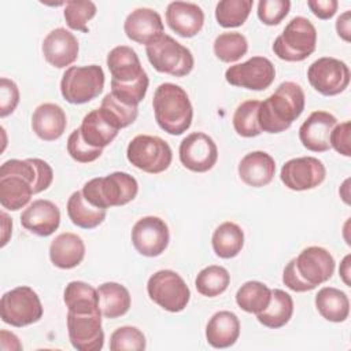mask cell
Listing matches in <instances>:
<instances>
[{
    "label": "cell",
    "instance_id": "32",
    "mask_svg": "<svg viewBox=\"0 0 351 351\" xmlns=\"http://www.w3.org/2000/svg\"><path fill=\"white\" fill-rule=\"evenodd\" d=\"M101 315L110 319L125 315L130 308V293L118 282H104L97 288Z\"/></svg>",
    "mask_w": 351,
    "mask_h": 351
},
{
    "label": "cell",
    "instance_id": "16",
    "mask_svg": "<svg viewBox=\"0 0 351 351\" xmlns=\"http://www.w3.org/2000/svg\"><path fill=\"white\" fill-rule=\"evenodd\" d=\"M178 155L182 166L188 170L206 173L217 163L218 148L208 134L193 132L181 141Z\"/></svg>",
    "mask_w": 351,
    "mask_h": 351
},
{
    "label": "cell",
    "instance_id": "27",
    "mask_svg": "<svg viewBox=\"0 0 351 351\" xmlns=\"http://www.w3.org/2000/svg\"><path fill=\"white\" fill-rule=\"evenodd\" d=\"M85 256V244L75 233H60L49 245V259L59 269H73Z\"/></svg>",
    "mask_w": 351,
    "mask_h": 351
},
{
    "label": "cell",
    "instance_id": "17",
    "mask_svg": "<svg viewBox=\"0 0 351 351\" xmlns=\"http://www.w3.org/2000/svg\"><path fill=\"white\" fill-rule=\"evenodd\" d=\"M67 330L71 346L78 351H99L104 344L101 313L78 314L67 311Z\"/></svg>",
    "mask_w": 351,
    "mask_h": 351
},
{
    "label": "cell",
    "instance_id": "34",
    "mask_svg": "<svg viewBox=\"0 0 351 351\" xmlns=\"http://www.w3.org/2000/svg\"><path fill=\"white\" fill-rule=\"evenodd\" d=\"M293 314V300L282 289H273L267 307L256 314V319L266 328L278 329L289 322Z\"/></svg>",
    "mask_w": 351,
    "mask_h": 351
},
{
    "label": "cell",
    "instance_id": "49",
    "mask_svg": "<svg viewBox=\"0 0 351 351\" xmlns=\"http://www.w3.org/2000/svg\"><path fill=\"white\" fill-rule=\"evenodd\" d=\"M337 34L347 43L351 41V12L344 11L336 21Z\"/></svg>",
    "mask_w": 351,
    "mask_h": 351
},
{
    "label": "cell",
    "instance_id": "15",
    "mask_svg": "<svg viewBox=\"0 0 351 351\" xmlns=\"http://www.w3.org/2000/svg\"><path fill=\"white\" fill-rule=\"evenodd\" d=\"M132 244L143 256L154 258L165 252L169 245L170 233L167 223L154 215L140 218L132 229Z\"/></svg>",
    "mask_w": 351,
    "mask_h": 351
},
{
    "label": "cell",
    "instance_id": "38",
    "mask_svg": "<svg viewBox=\"0 0 351 351\" xmlns=\"http://www.w3.org/2000/svg\"><path fill=\"white\" fill-rule=\"evenodd\" d=\"M215 56L225 63H233L241 59L248 51L247 38L239 32H226L217 36L213 44Z\"/></svg>",
    "mask_w": 351,
    "mask_h": 351
},
{
    "label": "cell",
    "instance_id": "45",
    "mask_svg": "<svg viewBox=\"0 0 351 351\" xmlns=\"http://www.w3.org/2000/svg\"><path fill=\"white\" fill-rule=\"evenodd\" d=\"M289 0H261L258 3V18L267 26L278 25L289 12Z\"/></svg>",
    "mask_w": 351,
    "mask_h": 351
},
{
    "label": "cell",
    "instance_id": "40",
    "mask_svg": "<svg viewBox=\"0 0 351 351\" xmlns=\"http://www.w3.org/2000/svg\"><path fill=\"white\" fill-rule=\"evenodd\" d=\"M99 110L101 111L104 118L118 130L132 125L138 115V107L128 106L114 97L111 93H107L104 96Z\"/></svg>",
    "mask_w": 351,
    "mask_h": 351
},
{
    "label": "cell",
    "instance_id": "33",
    "mask_svg": "<svg viewBox=\"0 0 351 351\" xmlns=\"http://www.w3.org/2000/svg\"><path fill=\"white\" fill-rule=\"evenodd\" d=\"M106 214V208L90 204L82 195V191L73 192L67 200V215L78 228L93 229L104 221Z\"/></svg>",
    "mask_w": 351,
    "mask_h": 351
},
{
    "label": "cell",
    "instance_id": "19",
    "mask_svg": "<svg viewBox=\"0 0 351 351\" xmlns=\"http://www.w3.org/2000/svg\"><path fill=\"white\" fill-rule=\"evenodd\" d=\"M337 119L328 111H314L299 128V138L304 148L313 152H325L330 148L329 136Z\"/></svg>",
    "mask_w": 351,
    "mask_h": 351
},
{
    "label": "cell",
    "instance_id": "39",
    "mask_svg": "<svg viewBox=\"0 0 351 351\" xmlns=\"http://www.w3.org/2000/svg\"><path fill=\"white\" fill-rule=\"evenodd\" d=\"M252 5V0H221L215 7V19L222 27H239L247 21Z\"/></svg>",
    "mask_w": 351,
    "mask_h": 351
},
{
    "label": "cell",
    "instance_id": "48",
    "mask_svg": "<svg viewBox=\"0 0 351 351\" xmlns=\"http://www.w3.org/2000/svg\"><path fill=\"white\" fill-rule=\"evenodd\" d=\"M307 5L310 11L319 19H330L339 7L336 0H308Z\"/></svg>",
    "mask_w": 351,
    "mask_h": 351
},
{
    "label": "cell",
    "instance_id": "26",
    "mask_svg": "<svg viewBox=\"0 0 351 351\" xmlns=\"http://www.w3.org/2000/svg\"><path fill=\"white\" fill-rule=\"evenodd\" d=\"M239 336L240 321L232 311H218L207 322L206 339L214 348H228L237 341Z\"/></svg>",
    "mask_w": 351,
    "mask_h": 351
},
{
    "label": "cell",
    "instance_id": "6",
    "mask_svg": "<svg viewBox=\"0 0 351 351\" xmlns=\"http://www.w3.org/2000/svg\"><path fill=\"white\" fill-rule=\"evenodd\" d=\"M317 47V30L304 16L292 18L273 43L274 55L285 62H302Z\"/></svg>",
    "mask_w": 351,
    "mask_h": 351
},
{
    "label": "cell",
    "instance_id": "7",
    "mask_svg": "<svg viewBox=\"0 0 351 351\" xmlns=\"http://www.w3.org/2000/svg\"><path fill=\"white\" fill-rule=\"evenodd\" d=\"M145 53L156 71L173 77L188 75L195 64L192 52L166 33L145 45Z\"/></svg>",
    "mask_w": 351,
    "mask_h": 351
},
{
    "label": "cell",
    "instance_id": "13",
    "mask_svg": "<svg viewBox=\"0 0 351 351\" xmlns=\"http://www.w3.org/2000/svg\"><path fill=\"white\" fill-rule=\"evenodd\" d=\"M276 78L274 64L263 56H252L244 63L230 66L225 71L228 84L251 90L267 89Z\"/></svg>",
    "mask_w": 351,
    "mask_h": 351
},
{
    "label": "cell",
    "instance_id": "9",
    "mask_svg": "<svg viewBox=\"0 0 351 351\" xmlns=\"http://www.w3.org/2000/svg\"><path fill=\"white\" fill-rule=\"evenodd\" d=\"M126 158L138 170L149 174H159L169 169L173 152L163 138L158 136L138 134L129 143Z\"/></svg>",
    "mask_w": 351,
    "mask_h": 351
},
{
    "label": "cell",
    "instance_id": "24",
    "mask_svg": "<svg viewBox=\"0 0 351 351\" xmlns=\"http://www.w3.org/2000/svg\"><path fill=\"white\" fill-rule=\"evenodd\" d=\"M66 126V114L55 103L40 104L32 115V129L44 141L58 140L64 133Z\"/></svg>",
    "mask_w": 351,
    "mask_h": 351
},
{
    "label": "cell",
    "instance_id": "46",
    "mask_svg": "<svg viewBox=\"0 0 351 351\" xmlns=\"http://www.w3.org/2000/svg\"><path fill=\"white\" fill-rule=\"evenodd\" d=\"M19 103V89L12 80L1 77L0 80V117L12 114Z\"/></svg>",
    "mask_w": 351,
    "mask_h": 351
},
{
    "label": "cell",
    "instance_id": "50",
    "mask_svg": "<svg viewBox=\"0 0 351 351\" xmlns=\"http://www.w3.org/2000/svg\"><path fill=\"white\" fill-rule=\"evenodd\" d=\"M350 255H347L344 259H343V262H341V266H340V276H341V278H343V281L346 282V285L347 287H351L350 284Z\"/></svg>",
    "mask_w": 351,
    "mask_h": 351
},
{
    "label": "cell",
    "instance_id": "11",
    "mask_svg": "<svg viewBox=\"0 0 351 351\" xmlns=\"http://www.w3.org/2000/svg\"><path fill=\"white\" fill-rule=\"evenodd\" d=\"M149 299L170 313L182 311L191 299V291L184 278L173 270H159L147 282Z\"/></svg>",
    "mask_w": 351,
    "mask_h": 351
},
{
    "label": "cell",
    "instance_id": "25",
    "mask_svg": "<svg viewBox=\"0 0 351 351\" xmlns=\"http://www.w3.org/2000/svg\"><path fill=\"white\" fill-rule=\"evenodd\" d=\"M34 195L32 182L19 173L0 171V203L3 208L18 211Z\"/></svg>",
    "mask_w": 351,
    "mask_h": 351
},
{
    "label": "cell",
    "instance_id": "36",
    "mask_svg": "<svg viewBox=\"0 0 351 351\" xmlns=\"http://www.w3.org/2000/svg\"><path fill=\"white\" fill-rule=\"evenodd\" d=\"M271 298V289L261 281H247L236 292V303L245 313H262Z\"/></svg>",
    "mask_w": 351,
    "mask_h": 351
},
{
    "label": "cell",
    "instance_id": "37",
    "mask_svg": "<svg viewBox=\"0 0 351 351\" xmlns=\"http://www.w3.org/2000/svg\"><path fill=\"white\" fill-rule=\"evenodd\" d=\"M230 282L229 271L217 265L207 266L199 271L195 278V287L197 292L207 298H215L223 293Z\"/></svg>",
    "mask_w": 351,
    "mask_h": 351
},
{
    "label": "cell",
    "instance_id": "43",
    "mask_svg": "<svg viewBox=\"0 0 351 351\" xmlns=\"http://www.w3.org/2000/svg\"><path fill=\"white\" fill-rule=\"evenodd\" d=\"M145 346V336L136 326H121L110 337L111 351H143Z\"/></svg>",
    "mask_w": 351,
    "mask_h": 351
},
{
    "label": "cell",
    "instance_id": "8",
    "mask_svg": "<svg viewBox=\"0 0 351 351\" xmlns=\"http://www.w3.org/2000/svg\"><path fill=\"white\" fill-rule=\"evenodd\" d=\"M103 88L104 71L97 64L70 66L60 81V93L71 104H84L96 99Z\"/></svg>",
    "mask_w": 351,
    "mask_h": 351
},
{
    "label": "cell",
    "instance_id": "44",
    "mask_svg": "<svg viewBox=\"0 0 351 351\" xmlns=\"http://www.w3.org/2000/svg\"><path fill=\"white\" fill-rule=\"evenodd\" d=\"M67 152L75 162L90 163V162L96 160L97 158H100L103 149L89 145L82 138L81 130L78 128V129H74L67 138Z\"/></svg>",
    "mask_w": 351,
    "mask_h": 351
},
{
    "label": "cell",
    "instance_id": "2",
    "mask_svg": "<svg viewBox=\"0 0 351 351\" xmlns=\"http://www.w3.org/2000/svg\"><path fill=\"white\" fill-rule=\"evenodd\" d=\"M304 103V92L299 84L292 81L280 84L274 93L259 104L258 123L261 130L266 133L285 132L302 115Z\"/></svg>",
    "mask_w": 351,
    "mask_h": 351
},
{
    "label": "cell",
    "instance_id": "31",
    "mask_svg": "<svg viewBox=\"0 0 351 351\" xmlns=\"http://www.w3.org/2000/svg\"><path fill=\"white\" fill-rule=\"evenodd\" d=\"M315 307L322 318L330 322H344L350 314V300L346 292L324 287L315 295Z\"/></svg>",
    "mask_w": 351,
    "mask_h": 351
},
{
    "label": "cell",
    "instance_id": "29",
    "mask_svg": "<svg viewBox=\"0 0 351 351\" xmlns=\"http://www.w3.org/2000/svg\"><path fill=\"white\" fill-rule=\"evenodd\" d=\"M80 130H81L82 138L89 145L95 148H101V149L107 147L110 143H112V140L117 137L119 132L104 118V115L99 108L92 110L84 117Z\"/></svg>",
    "mask_w": 351,
    "mask_h": 351
},
{
    "label": "cell",
    "instance_id": "22",
    "mask_svg": "<svg viewBox=\"0 0 351 351\" xmlns=\"http://www.w3.org/2000/svg\"><path fill=\"white\" fill-rule=\"evenodd\" d=\"M166 22L176 34L189 38L202 30L204 12L195 3L171 1L166 8Z\"/></svg>",
    "mask_w": 351,
    "mask_h": 351
},
{
    "label": "cell",
    "instance_id": "41",
    "mask_svg": "<svg viewBox=\"0 0 351 351\" xmlns=\"http://www.w3.org/2000/svg\"><path fill=\"white\" fill-rule=\"evenodd\" d=\"M259 100H245L236 108L233 114V128L241 137H255L262 133L258 123Z\"/></svg>",
    "mask_w": 351,
    "mask_h": 351
},
{
    "label": "cell",
    "instance_id": "10",
    "mask_svg": "<svg viewBox=\"0 0 351 351\" xmlns=\"http://www.w3.org/2000/svg\"><path fill=\"white\" fill-rule=\"evenodd\" d=\"M43 304L38 295L26 285L16 287L1 296L0 315L3 322L22 328L32 325L43 317Z\"/></svg>",
    "mask_w": 351,
    "mask_h": 351
},
{
    "label": "cell",
    "instance_id": "30",
    "mask_svg": "<svg viewBox=\"0 0 351 351\" xmlns=\"http://www.w3.org/2000/svg\"><path fill=\"white\" fill-rule=\"evenodd\" d=\"M67 311L78 314L101 313L99 306L97 289L84 281H71L66 285L63 293Z\"/></svg>",
    "mask_w": 351,
    "mask_h": 351
},
{
    "label": "cell",
    "instance_id": "5",
    "mask_svg": "<svg viewBox=\"0 0 351 351\" xmlns=\"http://www.w3.org/2000/svg\"><path fill=\"white\" fill-rule=\"evenodd\" d=\"M138 192V184L134 177L123 171H114L106 177L89 180L82 186L85 199L100 208L123 206L132 202Z\"/></svg>",
    "mask_w": 351,
    "mask_h": 351
},
{
    "label": "cell",
    "instance_id": "12",
    "mask_svg": "<svg viewBox=\"0 0 351 351\" xmlns=\"http://www.w3.org/2000/svg\"><path fill=\"white\" fill-rule=\"evenodd\" d=\"M310 85L324 96H336L350 84L348 66L336 58L324 56L314 60L307 69Z\"/></svg>",
    "mask_w": 351,
    "mask_h": 351
},
{
    "label": "cell",
    "instance_id": "1",
    "mask_svg": "<svg viewBox=\"0 0 351 351\" xmlns=\"http://www.w3.org/2000/svg\"><path fill=\"white\" fill-rule=\"evenodd\" d=\"M107 67L111 73V95L128 106L137 107L145 97L148 75L141 67L134 49L118 45L107 55Z\"/></svg>",
    "mask_w": 351,
    "mask_h": 351
},
{
    "label": "cell",
    "instance_id": "47",
    "mask_svg": "<svg viewBox=\"0 0 351 351\" xmlns=\"http://www.w3.org/2000/svg\"><path fill=\"white\" fill-rule=\"evenodd\" d=\"M350 133H351V122L346 121L340 125H336L329 136L330 147H333L340 155L351 156L350 148Z\"/></svg>",
    "mask_w": 351,
    "mask_h": 351
},
{
    "label": "cell",
    "instance_id": "3",
    "mask_svg": "<svg viewBox=\"0 0 351 351\" xmlns=\"http://www.w3.org/2000/svg\"><path fill=\"white\" fill-rule=\"evenodd\" d=\"M333 271L335 259L332 254L322 247L311 245L289 261L282 271V282L291 291L307 292L326 282Z\"/></svg>",
    "mask_w": 351,
    "mask_h": 351
},
{
    "label": "cell",
    "instance_id": "35",
    "mask_svg": "<svg viewBox=\"0 0 351 351\" xmlns=\"http://www.w3.org/2000/svg\"><path fill=\"white\" fill-rule=\"evenodd\" d=\"M211 244L217 256L230 259L241 251L244 245V233L237 223L226 221L214 230Z\"/></svg>",
    "mask_w": 351,
    "mask_h": 351
},
{
    "label": "cell",
    "instance_id": "21",
    "mask_svg": "<svg viewBox=\"0 0 351 351\" xmlns=\"http://www.w3.org/2000/svg\"><path fill=\"white\" fill-rule=\"evenodd\" d=\"M123 30L129 40L148 45L163 34V22L155 10L136 8L126 16Z\"/></svg>",
    "mask_w": 351,
    "mask_h": 351
},
{
    "label": "cell",
    "instance_id": "18",
    "mask_svg": "<svg viewBox=\"0 0 351 351\" xmlns=\"http://www.w3.org/2000/svg\"><path fill=\"white\" fill-rule=\"evenodd\" d=\"M41 49L45 60L51 66L64 69L77 60L80 45L71 32L64 27H58L45 36Z\"/></svg>",
    "mask_w": 351,
    "mask_h": 351
},
{
    "label": "cell",
    "instance_id": "23",
    "mask_svg": "<svg viewBox=\"0 0 351 351\" xmlns=\"http://www.w3.org/2000/svg\"><path fill=\"white\" fill-rule=\"evenodd\" d=\"M276 173V162L265 151H252L239 163V176L244 184L254 188L266 186Z\"/></svg>",
    "mask_w": 351,
    "mask_h": 351
},
{
    "label": "cell",
    "instance_id": "28",
    "mask_svg": "<svg viewBox=\"0 0 351 351\" xmlns=\"http://www.w3.org/2000/svg\"><path fill=\"white\" fill-rule=\"evenodd\" d=\"M1 171H14L25 176L33 185V192L40 193L48 189L53 180L52 167L43 159L29 158V159H10L4 162L0 167Z\"/></svg>",
    "mask_w": 351,
    "mask_h": 351
},
{
    "label": "cell",
    "instance_id": "42",
    "mask_svg": "<svg viewBox=\"0 0 351 351\" xmlns=\"http://www.w3.org/2000/svg\"><path fill=\"white\" fill-rule=\"evenodd\" d=\"M97 8L90 0H70L64 5V19L71 30L88 33L86 23L96 15Z\"/></svg>",
    "mask_w": 351,
    "mask_h": 351
},
{
    "label": "cell",
    "instance_id": "20",
    "mask_svg": "<svg viewBox=\"0 0 351 351\" xmlns=\"http://www.w3.org/2000/svg\"><path fill=\"white\" fill-rule=\"evenodd\" d=\"M21 223L30 233L47 237L59 228L60 211L51 200L37 199L21 214Z\"/></svg>",
    "mask_w": 351,
    "mask_h": 351
},
{
    "label": "cell",
    "instance_id": "51",
    "mask_svg": "<svg viewBox=\"0 0 351 351\" xmlns=\"http://www.w3.org/2000/svg\"><path fill=\"white\" fill-rule=\"evenodd\" d=\"M1 218H3V241H1V247H4L8 241V237H10V233H11V229H12V225L7 226V223L10 222V218L7 217V214L3 211L1 213Z\"/></svg>",
    "mask_w": 351,
    "mask_h": 351
},
{
    "label": "cell",
    "instance_id": "4",
    "mask_svg": "<svg viewBox=\"0 0 351 351\" xmlns=\"http://www.w3.org/2000/svg\"><path fill=\"white\" fill-rule=\"evenodd\" d=\"M156 123L171 136L186 132L192 123L193 108L186 92L171 82L160 84L152 99Z\"/></svg>",
    "mask_w": 351,
    "mask_h": 351
},
{
    "label": "cell",
    "instance_id": "14",
    "mask_svg": "<svg viewBox=\"0 0 351 351\" xmlns=\"http://www.w3.org/2000/svg\"><path fill=\"white\" fill-rule=\"evenodd\" d=\"M326 169L314 156H300L285 162L280 171L282 184L291 191L314 189L324 182Z\"/></svg>",
    "mask_w": 351,
    "mask_h": 351
}]
</instances>
